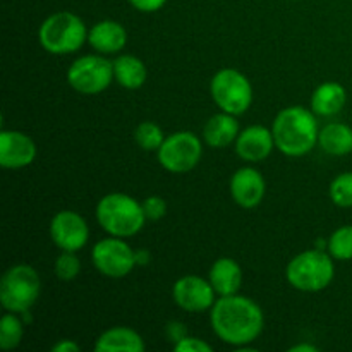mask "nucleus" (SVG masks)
<instances>
[{"label": "nucleus", "mask_w": 352, "mask_h": 352, "mask_svg": "<svg viewBox=\"0 0 352 352\" xmlns=\"http://www.w3.org/2000/svg\"><path fill=\"white\" fill-rule=\"evenodd\" d=\"M263 311L244 296H220L212 308L213 332L230 346H248L263 330Z\"/></svg>", "instance_id": "obj_1"}, {"label": "nucleus", "mask_w": 352, "mask_h": 352, "mask_svg": "<svg viewBox=\"0 0 352 352\" xmlns=\"http://www.w3.org/2000/svg\"><path fill=\"white\" fill-rule=\"evenodd\" d=\"M275 146L287 157H302L318 141V124L315 112L302 107H289L284 109L274 120Z\"/></svg>", "instance_id": "obj_2"}, {"label": "nucleus", "mask_w": 352, "mask_h": 352, "mask_svg": "<svg viewBox=\"0 0 352 352\" xmlns=\"http://www.w3.org/2000/svg\"><path fill=\"white\" fill-rule=\"evenodd\" d=\"M96 219L105 232L116 237L134 236L146 222L143 205L124 192L103 196L96 205Z\"/></svg>", "instance_id": "obj_3"}, {"label": "nucleus", "mask_w": 352, "mask_h": 352, "mask_svg": "<svg viewBox=\"0 0 352 352\" xmlns=\"http://www.w3.org/2000/svg\"><path fill=\"white\" fill-rule=\"evenodd\" d=\"M38 38L48 54L65 55L79 50L88 38V33L81 17L62 10L52 14L41 23Z\"/></svg>", "instance_id": "obj_4"}, {"label": "nucleus", "mask_w": 352, "mask_h": 352, "mask_svg": "<svg viewBox=\"0 0 352 352\" xmlns=\"http://www.w3.org/2000/svg\"><path fill=\"white\" fill-rule=\"evenodd\" d=\"M333 274L336 270L330 253H325L318 248L292 258L285 270L289 284L305 292H318L329 287L330 282L333 280Z\"/></svg>", "instance_id": "obj_5"}, {"label": "nucleus", "mask_w": 352, "mask_h": 352, "mask_svg": "<svg viewBox=\"0 0 352 352\" xmlns=\"http://www.w3.org/2000/svg\"><path fill=\"white\" fill-rule=\"evenodd\" d=\"M41 291L40 275L30 265H16L3 274L0 282V302L10 313L30 311Z\"/></svg>", "instance_id": "obj_6"}, {"label": "nucleus", "mask_w": 352, "mask_h": 352, "mask_svg": "<svg viewBox=\"0 0 352 352\" xmlns=\"http://www.w3.org/2000/svg\"><path fill=\"white\" fill-rule=\"evenodd\" d=\"M212 96L217 105L227 113L241 116L253 102V88L243 72L236 69H222L212 79Z\"/></svg>", "instance_id": "obj_7"}, {"label": "nucleus", "mask_w": 352, "mask_h": 352, "mask_svg": "<svg viewBox=\"0 0 352 352\" xmlns=\"http://www.w3.org/2000/svg\"><path fill=\"white\" fill-rule=\"evenodd\" d=\"M113 79V64L100 55H85L72 62L67 81L82 95H98L105 91Z\"/></svg>", "instance_id": "obj_8"}, {"label": "nucleus", "mask_w": 352, "mask_h": 352, "mask_svg": "<svg viewBox=\"0 0 352 352\" xmlns=\"http://www.w3.org/2000/svg\"><path fill=\"white\" fill-rule=\"evenodd\" d=\"M201 158V141L192 133H174L158 148V162L162 167L174 174L192 170Z\"/></svg>", "instance_id": "obj_9"}, {"label": "nucleus", "mask_w": 352, "mask_h": 352, "mask_svg": "<svg viewBox=\"0 0 352 352\" xmlns=\"http://www.w3.org/2000/svg\"><path fill=\"white\" fill-rule=\"evenodd\" d=\"M91 260L100 274L112 278L126 277L138 265L136 251L131 250L129 244L116 236L96 243L91 251Z\"/></svg>", "instance_id": "obj_10"}, {"label": "nucleus", "mask_w": 352, "mask_h": 352, "mask_svg": "<svg viewBox=\"0 0 352 352\" xmlns=\"http://www.w3.org/2000/svg\"><path fill=\"white\" fill-rule=\"evenodd\" d=\"M215 289L198 275H186L179 278L172 289L175 305L189 313H201L215 305Z\"/></svg>", "instance_id": "obj_11"}, {"label": "nucleus", "mask_w": 352, "mask_h": 352, "mask_svg": "<svg viewBox=\"0 0 352 352\" xmlns=\"http://www.w3.org/2000/svg\"><path fill=\"white\" fill-rule=\"evenodd\" d=\"M50 237L62 251H79L88 243V223L79 213L62 210L52 219Z\"/></svg>", "instance_id": "obj_12"}, {"label": "nucleus", "mask_w": 352, "mask_h": 352, "mask_svg": "<svg viewBox=\"0 0 352 352\" xmlns=\"http://www.w3.org/2000/svg\"><path fill=\"white\" fill-rule=\"evenodd\" d=\"M36 157L33 140L19 131L0 133V165L3 168H23Z\"/></svg>", "instance_id": "obj_13"}, {"label": "nucleus", "mask_w": 352, "mask_h": 352, "mask_svg": "<svg viewBox=\"0 0 352 352\" xmlns=\"http://www.w3.org/2000/svg\"><path fill=\"white\" fill-rule=\"evenodd\" d=\"M230 195L243 208H254L265 196V179L256 168H239L230 179Z\"/></svg>", "instance_id": "obj_14"}, {"label": "nucleus", "mask_w": 352, "mask_h": 352, "mask_svg": "<svg viewBox=\"0 0 352 352\" xmlns=\"http://www.w3.org/2000/svg\"><path fill=\"white\" fill-rule=\"evenodd\" d=\"M274 133L263 126L246 127L236 140V151L243 160L261 162L274 150Z\"/></svg>", "instance_id": "obj_15"}, {"label": "nucleus", "mask_w": 352, "mask_h": 352, "mask_svg": "<svg viewBox=\"0 0 352 352\" xmlns=\"http://www.w3.org/2000/svg\"><path fill=\"white\" fill-rule=\"evenodd\" d=\"M210 284L219 296L237 294L243 284V270L232 258H219L210 268Z\"/></svg>", "instance_id": "obj_16"}, {"label": "nucleus", "mask_w": 352, "mask_h": 352, "mask_svg": "<svg viewBox=\"0 0 352 352\" xmlns=\"http://www.w3.org/2000/svg\"><path fill=\"white\" fill-rule=\"evenodd\" d=\"M89 45L102 54H116L122 50L127 41V33L122 24L116 21H100L88 33Z\"/></svg>", "instance_id": "obj_17"}, {"label": "nucleus", "mask_w": 352, "mask_h": 352, "mask_svg": "<svg viewBox=\"0 0 352 352\" xmlns=\"http://www.w3.org/2000/svg\"><path fill=\"white\" fill-rule=\"evenodd\" d=\"M146 349L143 339L138 332L127 327H113L98 337L95 351L98 352H143Z\"/></svg>", "instance_id": "obj_18"}, {"label": "nucleus", "mask_w": 352, "mask_h": 352, "mask_svg": "<svg viewBox=\"0 0 352 352\" xmlns=\"http://www.w3.org/2000/svg\"><path fill=\"white\" fill-rule=\"evenodd\" d=\"M234 117L236 116L227 112L217 113L205 124L203 138H205L208 146L226 148L237 140V136H239V124H237Z\"/></svg>", "instance_id": "obj_19"}, {"label": "nucleus", "mask_w": 352, "mask_h": 352, "mask_svg": "<svg viewBox=\"0 0 352 352\" xmlns=\"http://www.w3.org/2000/svg\"><path fill=\"white\" fill-rule=\"evenodd\" d=\"M346 89L339 82H323L313 91L311 95V110L316 116L330 117L339 113L346 105Z\"/></svg>", "instance_id": "obj_20"}, {"label": "nucleus", "mask_w": 352, "mask_h": 352, "mask_svg": "<svg viewBox=\"0 0 352 352\" xmlns=\"http://www.w3.org/2000/svg\"><path fill=\"white\" fill-rule=\"evenodd\" d=\"M318 144L323 151L342 157L352 151V129L346 124L333 122L323 127L318 134Z\"/></svg>", "instance_id": "obj_21"}, {"label": "nucleus", "mask_w": 352, "mask_h": 352, "mask_svg": "<svg viewBox=\"0 0 352 352\" xmlns=\"http://www.w3.org/2000/svg\"><path fill=\"white\" fill-rule=\"evenodd\" d=\"M113 79L127 89H138L146 81V67L134 55H120L112 62Z\"/></svg>", "instance_id": "obj_22"}, {"label": "nucleus", "mask_w": 352, "mask_h": 352, "mask_svg": "<svg viewBox=\"0 0 352 352\" xmlns=\"http://www.w3.org/2000/svg\"><path fill=\"white\" fill-rule=\"evenodd\" d=\"M23 322L17 318V313H7L0 320V347L3 351L14 349L19 346L21 339H23Z\"/></svg>", "instance_id": "obj_23"}, {"label": "nucleus", "mask_w": 352, "mask_h": 352, "mask_svg": "<svg viewBox=\"0 0 352 352\" xmlns=\"http://www.w3.org/2000/svg\"><path fill=\"white\" fill-rule=\"evenodd\" d=\"M329 253L336 260H352V226L337 229L329 239Z\"/></svg>", "instance_id": "obj_24"}, {"label": "nucleus", "mask_w": 352, "mask_h": 352, "mask_svg": "<svg viewBox=\"0 0 352 352\" xmlns=\"http://www.w3.org/2000/svg\"><path fill=\"white\" fill-rule=\"evenodd\" d=\"M134 140H136V143L140 144L143 150L146 151H153L162 146V143L165 141V136H164V131L160 129V127L157 126L155 122H141L140 126L134 129Z\"/></svg>", "instance_id": "obj_25"}, {"label": "nucleus", "mask_w": 352, "mask_h": 352, "mask_svg": "<svg viewBox=\"0 0 352 352\" xmlns=\"http://www.w3.org/2000/svg\"><path fill=\"white\" fill-rule=\"evenodd\" d=\"M330 198L337 206L351 208L352 206V172L337 175L330 184Z\"/></svg>", "instance_id": "obj_26"}, {"label": "nucleus", "mask_w": 352, "mask_h": 352, "mask_svg": "<svg viewBox=\"0 0 352 352\" xmlns=\"http://www.w3.org/2000/svg\"><path fill=\"white\" fill-rule=\"evenodd\" d=\"M79 270H81V261L76 256L74 251H64L55 261V274L60 280H72L78 277Z\"/></svg>", "instance_id": "obj_27"}, {"label": "nucleus", "mask_w": 352, "mask_h": 352, "mask_svg": "<svg viewBox=\"0 0 352 352\" xmlns=\"http://www.w3.org/2000/svg\"><path fill=\"white\" fill-rule=\"evenodd\" d=\"M141 205H143L146 220H160L167 212V205H165L164 198H160V196H150Z\"/></svg>", "instance_id": "obj_28"}, {"label": "nucleus", "mask_w": 352, "mask_h": 352, "mask_svg": "<svg viewBox=\"0 0 352 352\" xmlns=\"http://www.w3.org/2000/svg\"><path fill=\"white\" fill-rule=\"evenodd\" d=\"M175 351L181 352H212L213 347L210 344H206L205 340L196 339V337H186L181 342H177L174 346Z\"/></svg>", "instance_id": "obj_29"}, {"label": "nucleus", "mask_w": 352, "mask_h": 352, "mask_svg": "<svg viewBox=\"0 0 352 352\" xmlns=\"http://www.w3.org/2000/svg\"><path fill=\"white\" fill-rule=\"evenodd\" d=\"M165 333H167L168 339L174 342V346L177 342H181L182 339H186L188 337V329L184 327V323L181 322H170L167 325V329H165Z\"/></svg>", "instance_id": "obj_30"}, {"label": "nucleus", "mask_w": 352, "mask_h": 352, "mask_svg": "<svg viewBox=\"0 0 352 352\" xmlns=\"http://www.w3.org/2000/svg\"><path fill=\"white\" fill-rule=\"evenodd\" d=\"M165 2L167 0H129L131 6L141 12H157L165 6Z\"/></svg>", "instance_id": "obj_31"}, {"label": "nucleus", "mask_w": 352, "mask_h": 352, "mask_svg": "<svg viewBox=\"0 0 352 352\" xmlns=\"http://www.w3.org/2000/svg\"><path fill=\"white\" fill-rule=\"evenodd\" d=\"M52 351L54 352H78L79 346L76 342H72V340H60V342H57L54 347H52Z\"/></svg>", "instance_id": "obj_32"}, {"label": "nucleus", "mask_w": 352, "mask_h": 352, "mask_svg": "<svg viewBox=\"0 0 352 352\" xmlns=\"http://www.w3.org/2000/svg\"><path fill=\"white\" fill-rule=\"evenodd\" d=\"M150 260H151V256L146 250L136 251V263L138 265H146V263H150Z\"/></svg>", "instance_id": "obj_33"}, {"label": "nucleus", "mask_w": 352, "mask_h": 352, "mask_svg": "<svg viewBox=\"0 0 352 352\" xmlns=\"http://www.w3.org/2000/svg\"><path fill=\"white\" fill-rule=\"evenodd\" d=\"M291 352H318V347L309 346V344H298V346L291 347Z\"/></svg>", "instance_id": "obj_34"}]
</instances>
